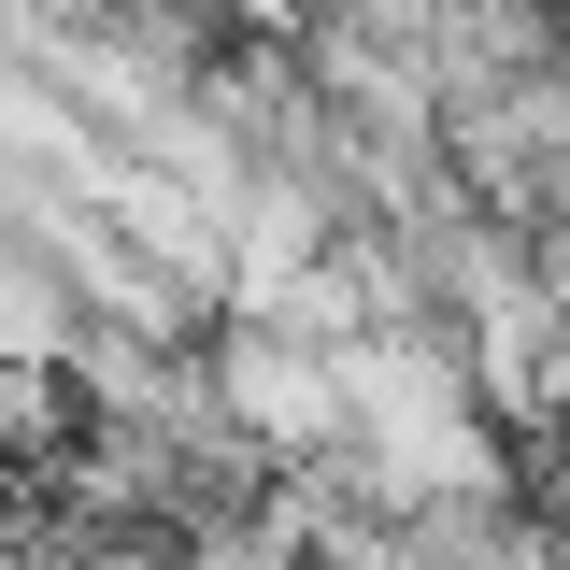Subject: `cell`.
Wrapping results in <instances>:
<instances>
[{
	"mask_svg": "<svg viewBox=\"0 0 570 570\" xmlns=\"http://www.w3.org/2000/svg\"><path fill=\"white\" fill-rule=\"evenodd\" d=\"M200 385H214V414L243 442H272V456H328L343 442V356L272 328V314H214L200 328Z\"/></svg>",
	"mask_w": 570,
	"mask_h": 570,
	"instance_id": "1",
	"label": "cell"
}]
</instances>
